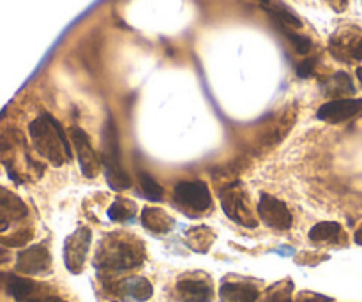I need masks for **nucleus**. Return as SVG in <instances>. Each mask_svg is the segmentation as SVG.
I'll return each instance as SVG.
<instances>
[{
    "instance_id": "nucleus-1",
    "label": "nucleus",
    "mask_w": 362,
    "mask_h": 302,
    "mask_svg": "<svg viewBox=\"0 0 362 302\" xmlns=\"http://www.w3.org/2000/svg\"><path fill=\"white\" fill-rule=\"evenodd\" d=\"M145 250L144 244L129 236L113 233L101 243L95 255V267L103 274H115V272L131 271L144 264Z\"/></svg>"
},
{
    "instance_id": "nucleus-2",
    "label": "nucleus",
    "mask_w": 362,
    "mask_h": 302,
    "mask_svg": "<svg viewBox=\"0 0 362 302\" xmlns=\"http://www.w3.org/2000/svg\"><path fill=\"white\" fill-rule=\"evenodd\" d=\"M34 147L52 165L62 166L71 161V145L64 133L59 120L53 119L49 113H42L28 127Z\"/></svg>"
},
{
    "instance_id": "nucleus-3",
    "label": "nucleus",
    "mask_w": 362,
    "mask_h": 302,
    "mask_svg": "<svg viewBox=\"0 0 362 302\" xmlns=\"http://www.w3.org/2000/svg\"><path fill=\"white\" fill-rule=\"evenodd\" d=\"M101 163L105 168L108 186L115 191H124L131 187V179L122 166V152L119 145V134H117L113 119H108L103 129V151Z\"/></svg>"
},
{
    "instance_id": "nucleus-4",
    "label": "nucleus",
    "mask_w": 362,
    "mask_h": 302,
    "mask_svg": "<svg viewBox=\"0 0 362 302\" xmlns=\"http://www.w3.org/2000/svg\"><path fill=\"white\" fill-rule=\"evenodd\" d=\"M221 207L225 214L237 225L246 226V228H257L258 226V219L253 212L250 194L239 180L226 184L221 190Z\"/></svg>"
},
{
    "instance_id": "nucleus-5",
    "label": "nucleus",
    "mask_w": 362,
    "mask_h": 302,
    "mask_svg": "<svg viewBox=\"0 0 362 302\" xmlns=\"http://www.w3.org/2000/svg\"><path fill=\"white\" fill-rule=\"evenodd\" d=\"M329 52L341 62H359L362 60V30L356 27H345L334 32L329 42Z\"/></svg>"
},
{
    "instance_id": "nucleus-6",
    "label": "nucleus",
    "mask_w": 362,
    "mask_h": 302,
    "mask_svg": "<svg viewBox=\"0 0 362 302\" xmlns=\"http://www.w3.org/2000/svg\"><path fill=\"white\" fill-rule=\"evenodd\" d=\"M90 243L92 233L87 226H80L76 232L67 237L66 244H64V262H66L67 271H71L73 274H80L83 271Z\"/></svg>"
},
{
    "instance_id": "nucleus-7",
    "label": "nucleus",
    "mask_w": 362,
    "mask_h": 302,
    "mask_svg": "<svg viewBox=\"0 0 362 302\" xmlns=\"http://www.w3.org/2000/svg\"><path fill=\"white\" fill-rule=\"evenodd\" d=\"M71 140H73L74 149H76L78 161H80L81 173H83L87 179H94L98 177V173L101 172V158L98 156V152L94 151L90 144V138L80 127H73L71 129Z\"/></svg>"
},
{
    "instance_id": "nucleus-8",
    "label": "nucleus",
    "mask_w": 362,
    "mask_h": 302,
    "mask_svg": "<svg viewBox=\"0 0 362 302\" xmlns=\"http://www.w3.org/2000/svg\"><path fill=\"white\" fill-rule=\"evenodd\" d=\"M257 212L262 223L267 225L269 228L288 230L293 223L292 212L288 211V207L271 194H262Z\"/></svg>"
},
{
    "instance_id": "nucleus-9",
    "label": "nucleus",
    "mask_w": 362,
    "mask_h": 302,
    "mask_svg": "<svg viewBox=\"0 0 362 302\" xmlns=\"http://www.w3.org/2000/svg\"><path fill=\"white\" fill-rule=\"evenodd\" d=\"M175 200L180 205L194 212H205L211 209L212 198L209 186L202 180L197 182H180L175 187Z\"/></svg>"
},
{
    "instance_id": "nucleus-10",
    "label": "nucleus",
    "mask_w": 362,
    "mask_h": 302,
    "mask_svg": "<svg viewBox=\"0 0 362 302\" xmlns=\"http://www.w3.org/2000/svg\"><path fill=\"white\" fill-rule=\"evenodd\" d=\"M362 112V99L345 98V99H332L318 108L317 117L324 122L338 124L343 120H349Z\"/></svg>"
},
{
    "instance_id": "nucleus-11",
    "label": "nucleus",
    "mask_w": 362,
    "mask_h": 302,
    "mask_svg": "<svg viewBox=\"0 0 362 302\" xmlns=\"http://www.w3.org/2000/svg\"><path fill=\"white\" fill-rule=\"evenodd\" d=\"M49 267H52V257H49V251L41 244L30 246L18 253L16 269L21 274H45V272L49 271Z\"/></svg>"
},
{
    "instance_id": "nucleus-12",
    "label": "nucleus",
    "mask_w": 362,
    "mask_h": 302,
    "mask_svg": "<svg viewBox=\"0 0 362 302\" xmlns=\"http://www.w3.org/2000/svg\"><path fill=\"white\" fill-rule=\"evenodd\" d=\"M28 216V209L16 194L0 186V233L7 232L14 223L23 221Z\"/></svg>"
},
{
    "instance_id": "nucleus-13",
    "label": "nucleus",
    "mask_w": 362,
    "mask_h": 302,
    "mask_svg": "<svg viewBox=\"0 0 362 302\" xmlns=\"http://www.w3.org/2000/svg\"><path fill=\"white\" fill-rule=\"evenodd\" d=\"M112 292L117 294L119 297H131V299L138 302H145L152 297V285L145 278L140 276H133V278H127L124 281L113 283Z\"/></svg>"
},
{
    "instance_id": "nucleus-14",
    "label": "nucleus",
    "mask_w": 362,
    "mask_h": 302,
    "mask_svg": "<svg viewBox=\"0 0 362 302\" xmlns=\"http://www.w3.org/2000/svg\"><path fill=\"white\" fill-rule=\"evenodd\" d=\"M177 292L182 302H212L214 297L211 283L202 279H180L177 283Z\"/></svg>"
},
{
    "instance_id": "nucleus-15",
    "label": "nucleus",
    "mask_w": 362,
    "mask_h": 302,
    "mask_svg": "<svg viewBox=\"0 0 362 302\" xmlns=\"http://www.w3.org/2000/svg\"><path fill=\"white\" fill-rule=\"evenodd\" d=\"M221 302H258L260 292L251 283H223L219 290Z\"/></svg>"
},
{
    "instance_id": "nucleus-16",
    "label": "nucleus",
    "mask_w": 362,
    "mask_h": 302,
    "mask_svg": "<svg viewBox=\"0 0 362 302\" xmlns=\"http://www.w3.org/2000/svg\"><path fill=\"white\" fill-rule=\"evenodd\" d=\"M141 225L152 233H166L173 228V219L161 209L145 207L141 212Z\"/></svg>"
},
{
    "instance_id": "nucleus-17",
    "label": "nucleus",
    "mask_w": 362,
    "mask_h": 302,
    "mask_svg": "<svg viewBox=\"0 0 362 302\" xmlns=\"http://www.w3.org/2000/svg\"><path fill=\"white\" fill-rule=\"evenodd\" d=\"M324 91L329 98L334 99H345L349 95L356 94V87H354L352 78L346 73H336L329 76L324 81Z\"/></svg>"
},
{
    "instance_id": "nucleus-18",
    "label": "nucleus",
    "mask_w": 362,
    "mask_h": 302,
    "mask_svg": "<svg viewBox=\"0 0 362 302\" xmlns=\"http://www.w3.org/2000/svg\"><path fill=\"white\" fill-rule=\"evenodd\" d=\"M343 237H345V233H343L341 225L334 221L318 223V225H315L313 228L310 230V240L315 244H336L339 239H343Z\"/></svg>"
},
{
    "instance_id": "nucleus-19",
    "label": "nucleus",
    "mask_w": 362,
    "mask_h": 302,
    "mask_svg": "<svg viewBox=\"0 0 362 302\" xmlns=\"http://www.w3.org/2000/svg\"><path fill=\"white\" fill-rule=\"evenodd\" d=\"M6 290H7V294H9L11 297H14L18 302H23L34 296L35 283L32 281V279L20 278V276H9Z\"/></svg>"
},
{
    "instance_id": "nucleus-20",
    "label": "nucleus",
    "mask_w": 362,
    "mask_h": 302,
    "mask_svg": "<svg viewBox=\"0 0 362 302\" xmlns=\"http://www.w3.org/2000/svg\"><path fill=\"white\" fill-rule=\"evenodd\" d=\"M212 239H214V233L207 226H194L186 232V243L189 244L191 250L200 251V253H205L211 248Z\"/></svg>"
},
{
    "instance_id": "nucleus-21",
    "label": "nucleus",
    "mask_w": 362,
    "mask_h": 302,
    "mask_svg": "<svg viewBox=\"0 0 362 302\" xmlns=\"http://www.w3.org/2000/svg\"><path fill=\"white\" fill-rule=\"evenodd\" d=\"M136 216V205L126 198H117L108 209V218L112 221H129Z\"/></svg>"
},
{
    "instance_id": "nucleus-22",
    "label": "nucleus",
    "mask_w": 362,
    "mask_h": 302,
    "mask_svg": "<svg viewBox=\"0 0 362 302\" xmlns=\"http://www.w3.org/2000/svg\"><path fill=\"white\" fill-rule=\"evenodd\" d=\"M292 292L293 285L290 279L279 281L267 290V294H265V297L260 302H292Z\"/></svg>"
},
{
    "instance_id": "nucleus-23",
    "label": "nucleus",
    "mask_w": 362,
    "mask_h": 302,
    "mask_svg": "<svg viewBox=\"0 0 362 302\" xmlns=\"http://www.w3.org/2000/svg\"><path fill=\"white\" fill-rule=\"evenodd\" d=\"M140 186L147 200L159 202L163 198V187L147 173H140Z\"/></svg>"
},
{
    "instance_id": "nucleus-24",
    "label": "nucleus",
    "mask_w": 362,
    "mask_h": 302,
    "mask_svg": "<svg viewBox=\"0 0 362 302\" xmlns=\"http://www.w3.org/2000/svg\"><path fill=\"white\" fill-rule=\"evenodd\" d=\"M278 27H279V30H281L283 34H285L286 37L292 41V45L296 46L297 53H300V55H306V53H310V50H311V39L310 37H304V35L296 34V32L290 30V28L283 23H278Z\"/></svg>"
},
{
    "instance_id": "nucleus-25",
    "label": "nucleus",
    "mask_w": 362,
    "mask_h": 302,
    "mask_svg": "<svg viewBox=\"0 0 362 302\" xmlns=\"http://www.w3.org/2000/svg\"><path fill=\"white\" fill-rule=\"evenodd\" d=\"M269 14H271L272 18H274L276 21H278V23H283V25H290V27H300V20L299 18L296 16V14L293 13H290L288 9H285V7H274V9H271V7H269Z\"/></svg>"
},
{
    "instance_id": "nucleus-26",
    "label": "nucleus",
    "mask_w": 362,
    "mask_h": 302,
    "mask_svg": "<svg viewBox=\"0 0 362 302\" xmlns=\"http://www.w3.org/2000/svg\"><path fill=\"white\" fill-rule=\"evenodd\" d=\"M315 66H317V59L304 60V62H300L299 66H297V74H299L300 78L311 76V74H313V71H315Z\"/></svg>"
},
{
    "instance_id": "nucleus-27",
    "label": "nucleus",
    "mask_w": 362,
    "mask_h": 302,
    "mask_svg": "<svg viewBox=\"0 0 362 302\" xmlns=\"http://www.w3.org/2000/svg\"><path fill=\"white\" fill-rule=\"evenodd\" d=\"M296 302H331V299L320 294H303Z\"/></svg>"
},
{
    "instance_id": "nucleus-28",
    "label": "nucleus",
    "mask_w": 362,
    "mask_h": 302,
    "mask_svg": "<svg viewBox=\"0 0 362 302\" xmlns=\"http://www.w3.org/2000/svg\"><path fill=\"white\" fill-rule=\"evenodd\" d=\"M23 302H67L60 297H53V296H45V297H30V299L23 301Z\"/></svg>"
},
{
    "instance_id": "nucleus-29",
    "label": "nucleus",
    "mask_w": 362,
    "mask_h": 302,
    "mask_svg": "<svg viewBox=\"0 0 362 302\" xmlns=\"http://www.w3.org/2000/svg\"><path fill=\"white\" fill-rule=\"evenodd\" d=\"M327 2L331 4L336 11H343L346 7V4H349V0H327Z\"/></svg>"
},
{
    "instance_id": "nucleus-30",
    "label": "nucleus",
    "mask_w": 362,
    "mask_h": 302,
    "mask_svg": "<svg viewBox=\"0 0 362 302\" xmlns=\"http://www.w3.org/2000/svg\"><path fill=\"white\" fill-rule=\"evenodd\" d=\"M7 260H9V253L6 250H0V264H4Z\"/></svg>"
},
{
    "instance_id": "nucleus-31",
    "label": "nucleus",
    "mask_w": 362,
    "mask_h": 302,
    "mask_svg": "<svg viewBox=\"0 0 362 302\" xmlns=\"http://www.w3.org/2000/svg\"><path fill=\"white\" fill-rule=\"evenodd\" d=\"M354 239H356V243L359 244V246H362V225H361V228L356 232V237H354Z\"/></svg>"
},
{
    "instance_id": "nucleus-32",
    "label": "nucleus",
    "mask_w": 362,
    "mask_h": 302,
    "mask_svg": "<svg viewBox=\"0 0 362 302\" xmlns=\"http://www.w3.org/2000/svg\"><path fill=\"white\" fill-rule=\"evenodd\" d=\"M7 279H9V276L4 274V272H0V289L7 285Z\"/></svg>"
},
{
    "instance_id": "nucleus-33",
    "label": "nucleus",
    "mask_w": 362,
    "mask_h": 302,
    "mask_svg": "<svg viewBox=\"0 0 362 302\" xmlns=\"http://www.w3.org/2000/svg\"><path fill=\"white\" fill-rule=\"evenodd\" d=\"M357 78H359L361 83H362V67H359V69H357Z\"/></svg>"
},
{
    "instance_id": "nucleus-34",
    "label": "nucleus",
    "mask_w": 362,
    "mask_h": 302,
    "mask_svg": "<svg viewBox=\"0 0 362 302\" xmlns=\"http://www.w3.org/2000/svg\"><path fill=\"white\" fill-rule=\"evenodd\" d=\"M260 2H269V0H260Z\"/></svg>"
}]
</instances>
